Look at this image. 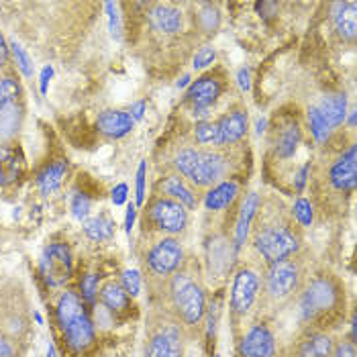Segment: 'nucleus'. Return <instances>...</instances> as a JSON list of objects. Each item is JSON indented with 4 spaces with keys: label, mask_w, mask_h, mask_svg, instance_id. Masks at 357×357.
Wrapping results in <instances>:
<instances>
[{
    "label": "nucleus",
    "mask_w": 357,
    "mask_h": 357,
    "mask_svg": "<svg viewBox=\"0 0 357 357\" xmlns=\"http://www.w3.org/2000/svg\"><path fill=\"white\" fill-rule=\"evenodd\" d=\"M57 325L63 333V339L72 351H84L94 341V327L86 312L82 298L68 290L57 301Z\"/></svg>",
    "instance_id": "1"
},
{
    "label": "nucleus",
    "mask_w": 357,
    "mask_h": 357,
    "mask_svg": "<svg viewBox=\"0 0 357 357\" xmlns=\"http://www.w3.org/2000/svg\"><path fill=\"white\" fill-rule=\"evenodd\" d=\"M341 304V288L331 275L314 278L303 294L301 312L306 323H314L335 312Z\"/></svg>",
    "instance_id": "2"
},
{
    "label": "nucleus",
    "mask_w": 357,
    "mask_h": 357,
    "mask_svg": "<svg viewBox=\"0 0 357 357\" xmlns=\"http://www.w3.org/2000/svg\"><path fill=\"white\" fill-rule=\"evenodd\" d=\"M176 167L182 178H188L196 186H211L225 174V162L219 153L192 147L182 149L176 155Z\"/></svg>",
    "instance_id": "3"
},
{
    "label": "nucleus",
    "mask_w": 357,
    "mask_h": 357,
    "mask_svg": "<svg viewBox=\"0 0 357 357\" xmlns=\"http://www.w3.org/2000/svg\"><path fill=\"white\" fill-rule=\"evenodd\" d=\"M298 248L301 235L290 225H272L255 235V249L268 264L290 259Z\"/></svg>",
    "instance_id": "4"
},
{
    "label": "nucleus",
    "mask_w": 357,
    "mask_h": 357,
    "mask_svg": "<svg viewBox=\"0 0 357 357\" xmlns=\"http://www.w3.org/2000/svg\"><path fill=\"white\" fill-rule=\"evenodd\" d=\"M172 301L180 319L186 325H198L206 312V298L200 284H196L190 275L176 274L172 280Z\"/></svg>",
    "instance_id": "5"
},
{
    "label": "nucleus",
    "mask_w": 357,
    "mask_h": 357,
    "mask_svg": "<svg viewBox=\"0 0 357 357\" xmlns=\"http://www.w3.org/2000/svg\"><path fill=\"white\" fill-rule=\"evenodd\" d=\"M298 286H301V268L294 259L270 264V270L266 275V290L272 298L275 301L288 298L298 290Z\"/></svg>",
    "instance_id": "6"
},
{
    "label": "nucleus",
    "mask_w": 357,
    "mask_h": 357,
    "mask_svg": "<svg viewBox=\"0 0 357 357\" xmlns=\"http://www.w3.org/2000/svg\"><path fill=\"white\" fill-rule=\"evenodd\" d=\"M149 217L158 229H162L164 233L176 235V233L184 231V227L188 222V211L172 198H158L149 206Z\"/></svg>",
    "instance_id": "7"
},
{
    "label": "nucleus",
    "mask_w": 357,
    "mask_h": 357,
    "mask_svg": "<svg viewBox=\"0 0 357 357\" xmlns=\"http://www.w3.org/2000/svg\"><path fill=\"white\" fill-rule=\"evenodd\" d=\"M182 257H184L182 245L176 239L167 237L151 248L147 255V266L155 275H169L180 268Z\"/></svg>",
    "instance_id": "8"
},
{
    "label": "nucleus",
    "mask_w": 357,
    "mask_h": 357,
    "mask_svg": "<svg viewBox=\"0 0 357 357\" xmlns=\"http://www.w3.org/2000/svg\"><path fill=\"white\" fill-rule=\"evenodd\" d=\"M41 270H43V275H45L50 286L63 284L72 274V253H70L68 245L54 243V245L45 249Z\"/></svg>",
    "instance_id": "9"
},
{
    "label": "nucleus",
    "mask_w": 357,
    "mask_h": 357,
    "mask_svg": "<svg viewBox=\"0 0 357 357\" xmlns=\"http://www.w3.org/2000/svg\"><path fill=\"white\" fill-rule=\"evenodd\" d=\"M259 292V275L253 270L243 268L235 274L233 288H231V308L237 314H245L253 306Z\"/></svg>",
    "instance_id": "10"
},
{
    "label": "nucleus",
    "mask_w": 357,
    "mask_h": 357,
    "mask_svg": "<svg viewBox=\"0 0 357 357\" xmlns=\"http://www.w3.org/2000/svg\"><path fill=\"white\" fill-rule=\"evenodd\" d=\"M275 341L266 325H255L239 343V357H274Z\"/></svg>",
    "instance_id": "11"
},
{
    "label": "nucleus",
    "mask_w": 357,
    "mask_h": 357,
    "mask_svg": "<svg viewBox=\"0 0 357 357\" xmlns=\"http://www.w3.org/2000/svg\"><path fill=\"white\" fill-rule=\"evenodd\" d=\"M329 180L333 188L339 192H351L357 182V149L351 145L347 153H343L335 164L331 165Z\"/></svg>",
    "instance_id": "12"
},
{
    "label": "nucleus",
    "mask_w": 357,
    "mask_h": 357,
    "mask_svg": "<svg viewBox=\"0 0 357 357\" xmlns=\"http://www.w3.org/2000/svg\"><path fill=\"white\" fill-rule=\"evenodd\" d=\"M182 335L176 327H164L151 335L147 357H182Z\"/></svg>",
    "instance_id": "13"
},
{
    "label": "nucleus",
    "mask_w": 357,
    "mask_h": 357,
    "mask_svg": "<svg viewBox=\"0 0 357 357\" xmlns=\"http://www.w3.org/2000/svg\"><path fill=\"white\" fill-rule=\"evenodd\" d=\"M220 92H222V86H220L219 80L213 76H204V78H198L196 82L190 84L186 98L192 102L194 109L204 110L219 100Z\"/></svg>",
    "instance_id": "14"
},
{
    "label": "nucleus",
    "mask_w": 357,
    "mask_h": 357,
    "mask_svg": "<svg viewBox=\"0 0 357 357\" xmlns=\"http://www.w3.org/2000/svg\"><path fill=\"white\" fill-rule=\"evenodd\" d=\"M133 119L129 112H123V110H105L98 114L96 119V129L107 135V137L119 139L125 137L127 133H131L133 129Z\"/></svg>",
    "instance_id": "15"
},
{
    "label": "nucleus",
    "mask_w": 357,
    "mask_h": 357,
    "mask_svg": "<svg viewBox=\"0 0 357 357\" xmlns=\"http://www.w3.org/2000/svg\"><path fill=\"white\" fill-rule=\"evenodd\" d=\"M217 127H219L220 145H233V143L241 141L248 133V112L233 110L220 119Z\"/></svg>",
    "instance_id": "16"
},
{
    "label": "nucleus",
    "mask_w": 357,
    "mask_h": 357,
    "mask_svg": "<svg viewBox=\"0 0 357 357\" xmlns=\"http://www.w3.org/2000/svg\"><path fill=\"white\" fill-rule=\"evenodd\" d=\"M357 4L356 2H339L335 4V10H333V23L335 29L339 31V35L343 39H356L357 33Z\"/></svg>",
    "instance_id": "17"
},
{
    "label": "nucleus",
    "mask_w": 357,
    "mask_h": 357,
    "mask_svg": "<svg viewBox=\"0 0 357 357\" xmlns=\"http://www.w3.org/2000/svg\"><path fill=\"white\" fill-rule=\"evenodd\" d=\"M149 23L162 33H178L182 29V13L165 4H155L149 10Z\"/></svg>",
    "instance_id": "18"
},
{
    "label": "nucleus",
    "mask_w": 357,
    "mask_h": 357,
    "mask_svg": "<svg viewBox=\"0 0 357 357\" xmlns=\"http://www.w3.org/2000/svg\"><path fill=\"white\" fill-rule=\"evenodd\" d=\"M333 339L325 333H308L298 343V357H331L333 356Z\"/></svg>",
    "instance_id": "19"
},
{
    "label": "nucleus",
    "mask_w": 357,
    "mask_h": 357,
    "mask_svg": "<svg viewBox=\"0 0 357 357\" xmlns=\"http://www.w3.org/2000/svg\"><path fill=\"white\" fill-rule=\"evenodd\" d=\"M259 208V196L255 192H251L245 196L243 204H241V213H239V219H237V229H235V248H241L248 239L249 227H251V220L255 217Z\"/></svg>",
    "instance_id": "20"
},
{
    "label": "nucleus",
    "mask_w": 357,
    "mask_h": 357,
    "mask_svg": "<svg viewBox=\"0 0 357 357\" xmlns=\"http://www.w3.org/2000/svg\"><path fill=\"white\" fill-rule=\"evenodd\" d=\"M160 188H162V192L167 194V198L180 202L184 208H194L196 206V196L186 186L182 176H167L164 182L160 184Z\"/></svg>",
    "instance_id": "21"
},
{
    "label": "nucleus",
    "mask_w": 357,
    "mask_h": 357,
    "mask_svg": "<svg viewBox=\"0 0 357 357\" xmlns=\"http://www.w3.org/2000/svg\"><path fill=\"white\" fill-rule=\"evenodd\" d=\"M319 112L323 114V119L327 121V125L331 127V131L335 127H339L345 121L347 114V98L345 94H333V96H325L321 107H317Z\"/></svg>",
    "instance_id": "22"
},
{
    "label": "nucleus",
    "mask_w": 357,
    "mask_h": 357,
    "mask_svg": "<svg viewBox=\"0 0 357 357\" xmlns=\"http://www.w3.org/2000/svg\"><path fill=\"white\" fill-rule=\"evenodd\" d=\"M21 169H23L21 155H17V151L10 149V147L0 145V184L2 186H8L15 180H19Z\"/></svg>",
    "instance_id": "23"
},
{
    "label": "nucleus",
    "mask_w": 357,
    "mask_h": 357,
    "mask_svg": "<svg viewBox=\"0 0 357 357\" xmlns=\"http://www.w3.org/2000/svg\"><path fill=\"white\" fill-rule=\"evenodd\" d=\"M66 174H68V162H63V160L47 165L39 174V178H37V186H39L41 194L50 196V194L57 192L61 182H63V178H66Z\"/></svg>",
    "instance_id": "24"
},
{
    "label": "nucleus",
    "mask_w": 357,
    "mask_h": 357,
    "mask_svg": "<svg viewBox=\"0 0 357 357\" xmlns=\"http://www.w3.org/2000/svg\"><path fill=\"white\" fill-rule=\"evenodd\" d=\"M237 194H239L237 182L227 180V182L217 184L213 190H208L206 198H204V204H206L208 211H222V208H227V206L235 200Z\"/></svg>",
    "instance_id": "25"
},
{
    "label": "nucleus",
    "mask_w": 357,
    "mask_h": 357,
    "mask_svg": "<svg viewBox=\"0 0 357 357\" xmlns=\"http://www.w3.org/2000/svg\"><path fill=\"white\" fill-rule=\"evenodd\" d=\"M100 303L112 312H123L125 308H129V294L125 292L121 284L107 282L100 290Z\"/></svg>",
    "instance_id": "26"
},
{
    "label": "nucleus",
    "mask_w": 357,
    "mask_h": 357,
    "mask_svg": "<svg viewBox=\"0 0 357 357\" xmlns=\"http://www.w3.org/2000/svg\"><path fill=\"white\" fill-rule=\"evenodd\" d=\"M298 143H301V129L296 125H288L282 129L280 137L275 141V151L280 158H290L294 155Z\"/></svg>",
    "instance_id": "27"
},
{
    "label": "nucleus",
    "mask_w": 357,
    "mask_h": 357,
    "mask_svg": "<svg viewBox=\"0 0 357 357\" xmlns=\"http://www.w3.org/2000/svg\"><path fill=\"white\" fill-rule=\"evenodd\" d=\"M84 233L92 241H109L114 233V222L107 217H94V219L86 220Z\"/></svg>",
    "instance_id": "28"
},
{
    "label": "nucleus",
    "mask_w": 357,
    "mask_h": 357,
    "mask_svg": "<svg viewBox=\"0 0 357 357\" xmlns=\"http://www.w3.org/2000/svg\"><path fill=\"white\" fill-rule=\"evenodd\" d=\"M21 96V86L13 78H0V110L10 105H17V98Z\"/></svg>",
    "instance_id": "29"
},
{
    "label": "nucleus",
    "mask_w": 357,
    "mask_h": 357,
    "mask_svg": "<svg viewBox=\"0 0 357 357\" xmlns=\"http://www.w3.org/2000/svg\"><path fill=\"white\" fill-rule=\"evenodd\" d=\"M308 123H310V131H312V135L314 139L319 141V143H325L331 135V127L327 125V121L323 119V114L319 112L317 107H312V109L308 110Z\"/></svg>",
    "instance_id": "30"
},
{
    "label": "nucleus",
    "mask_w": 357,
    "mask_h": 357,
    "mask_svg": "<svg viewBox=\"0 0 357 357\" xmlns=\"http://www.w3.org/2000/svg\"><path fill=\"white\" fill-rule=\"evenodd\" d=\"M194 135H196V141L200 145H220L217 123H202V125H198Z\"/></svg>",
    "instance_id": "31"
},
{
    "label": "nucleus",
    "mask_w": 357,
    "mask_h": 357,
    "mask_svg": "<svg viewBox=\"0 0 357 357\" xmlns=\"http://www.w3.org/2000/svg\"><path fill=\"white\" fill-rule=\"evenodd\" d=\"M10 52H13L15 61H17V68H19L27 78L29 76H33V61H31V57L27 55V52L23 50V45L17 43V41H10Z\"/></svg>",
    "instance_id": "32"
},
{
    "label": "nucleus",
    "mask_w": 357,
    "mask_h": 357,
    "mask_svg": "<svg viewBox=\"0 0 357 357\" xmlns=\"http://www.w3.org/2000/svg\"><path fill=\"white\" fill-rule=\"evenodd\" d=\"M292 213H294V217H296V220H298L303 227H310V222L314 219V217H312V206H310V202L304 200V198H298V200L294 202Z\"/></svg>",
    "instance_id": "33"
},
{
    "label": "nucleus",
    "mask_w": 357,
    "mask_h": 357,
    "mask_svg": "<svg viewBox=\"0 0 357 357\" xmlns=\"http://www.w3.org/2000/svg\"><path fill=\"white\" fill-rule=\"evenodd\" d=\"M80 290H82V298L92 303L96 292H98V275L94 274H86L80 282Z\"/></svg>",
    "instance_id": "34"
},
{
    "label": "nucleus",
    "mask_w": 357,
    "mask_h": 357,
    "mask_svg": "<svg viewBox=\"0 0 357 357\" xmlns=\"http://www.w3.org/2000/svg\"><path fill=\"white\" fill-rule=\"evenodd\" d=\"M123 288L129 296H137L141 290V275L137 270H129L123 274Z\"/></svg>",
    "instance_id": "35"
},
{
    "label": "nucleus",
    "mask_w": 357,
    "mask_h": 357,
    "mask_svg": "<svg viewBox=\"0 0 357 357\" xmlns=\"http://www.w3.org/2000/svg\"><path fill=\"white\" fill-rule=\"evenodd\" d=\"M72 213H74V217L78 220L88 217V213H90V200H88L86 194H76L74 196V200H72Z\"/></svg>",
    "instance_id": "36"
},
{
    "label": "nucleus",
    "mask_w": 357,
    "mask_h": 357,
    "mask_svg": "<svg viewBox=\"0 0 357 357\" xmlns=\"http://www.w3.org/2000/svg\"><path fill=\"white\" fill-rule=\"evenodd\" d=\"M107 13H109V29L114 39L121 37V17H119V6L114 2H107Z\"/></svg>",
    "instance_id": "37"
},
{
    "label": "nucleus",
    "mask_w": 357,
    "mask_h": 357,
    "mask_svg": "<svg viewBox=\"0 0 357 357\" xmlns=\"http://www.w3.org/2000/svg\"><path fill=\"white\" fill-rule=\"evenodd\" d=\"M215 61V50L213 47H202L198 54L194 55V68L196 70H202L206 66H211Z\"/></svg>",
    "instance_id": "38"
},
{
    "label": "nucleus",
    "mask_w": 357,
    "mask_h": 357,
    "mask_svg": "<svg viewBox=\"0 0 357 357\" xmlns=\"http://www.w3.org/2000/svg\"><path fill=\"white\" fill-rule=\"evenodd\" d=\"M200 19H202V23H204V29H206V31H213V29L217 27V23H219V15H217V10H215V8H211V6H206V8L202 10Z\"/></svg>",
    "instance_id": "39"
},
{
    "label": "nucleus",
    "mask_w": 357,
    "mask_h": 357,
    "mask_svg": "<svg viewBox=\"0 0 357 357\" xmlns=\"http://www.w3.org/2000/svg\"><path fill=\"white\" fill-rule=\"evenodd\" d=\"M331 357H356V347H354V343L349 341H343V343H339L337 347H333V356Z\"/></svg>",
    "instance_id": "40"
},
{
    "label": "nucleus",
    "mask_w": 357,
    "mask_h": 357,
    "mask_svg": "<svg viewBox=\"0 0 357 357\" xmlns=\"http://www.w3.org/2000/svg\"><path fill=\"white\" fill-rule=\"evenodd\" d=\"M145 172H147V164L141 162L137 169V204L143 202V196H145Z\"/></svg>",
    "instance_id": "41"
},
{
    "label": "nucleus",
    "mask_w": 357,
    "mask_h": 357,
    "mask_svg": "<svg viewBox=\"0 0 357 357\" xmlns=\"http://www.w3.org/2000/svg\"><path fill=\"white\" fill-rule=\"evenodd\" d=\"M127 194H129L127 184H119V186L112 190V202H114V206H121V204H125V202H127Z\"/></svg>",
    "instance_id": "42"
},
{
    "label": "nucleus",
    "mask_w": 357,
    "mask_h": 357,
    "mask_svg": "<svg viewBox=\"0 0 357 357\" xmlns=\"http://www.w3.org/2000/svg\"><path fill=\"white\" fill-rule=\"evenodd\" d=\"M237 80H239L241 90H245V92H249V90H251V80H249L248 68H241V70H239V74H237Z\"/></svg>",
    "instance_id": "43"
},
{
    "label": "nucleus",
    "mask_w": 357,
    "mask_h": 357,
    "mask_svg": "<svg viewBox=\"0 0 357 357\" xmlns=\"http://www.w3.org/2000/svg\"><path fill=\"white\" fill-rule=\"evenodd\" d=\"M135 215H137L135 206H133V204H129V206H127V217H125V229H127V233H131V229H133Z\"/></svg>",
    "instance_id": "44"
},
{
    "label": "nucleus",
    "mask_w": 357,
    "mask_h": 357,
    "mask_svg": "<svg viewBox=\"0 0 357 357\" xmlns=\"http://www.w3.org/2000/svg\"><path fill=\"white\" fill-rule=\"evenodd\" d=\"M54 76V70L47 66V68H43V72H41V92L45 94L47 92V82H50V78Z\"/></svg>",
    "instance_id": "45"
},
{
    "label": "nucleus",
    "mask_w": 357,
    "mask_h": 357,
    "mask_svg": "<svg viewBox=\"0 0 357 357\" xmlns=\"http://www.w3.org/2000/svg\"><path fill=\"white\" fill-rule=\"evenodd\" d=\"M143 112H145V102H143V100H139V102H135V105L131 107V119H133V121L143 119Z\"/></svg>",
    "instance_id": "46"
},
{
    "label": "nucleus",
    "mask_w": 357,
    "mask_h": 357,
    "mask_svg": "<svg viewBox=\"0 0 357 357\" xmlns=\"http://www.w3.org/2000/svg\"><path fill=\"white\" fill-rule=\"evenodd\" d=\"M0 357H13V345L4 337H0Z\"/></svg>",
    "instance_id": "47"
},
{
    "label": "nucleus",
    "mask_w": 357,
    "mask_h": 357,
    "mask_svg": "<svg viewBox=\"0 0 357 357\" xmlns=\"http://www.w3.org/2000/svg\"><path fill=\"white\" fill-rule=\"evenodd\" d=\"M6 59H8V47H6V41H4V37L0 33V68L6 63Z\"/></svg>",
    "instance_id": "48"
},
{
    "label": "nucleus",
    "mask_w": 357,
    "mask_h": 357,
    "mask_svg": "<svg viewBox=\"0 0 357 357\" xmlns=\"http://www.w3.org/2000/svg\"><path fill=\"white\" fill-rule=\"evenodd\" d=\"M306 174H308V165H304L303 172L298 174V182H296V188H298V190H303L304 182H306Z\"/></svg>",
    "instance_id": "49"
},
{
    "label": "nucleus",
    "mask_w": 357,
    "mask_h": 357,
    "mask_svg": "<svg viewBox=\"0 0 357 357\" xmlns=\"http://www.w3.org/2000/svg\"><path fill=\"white\" fill-rule=\"evenodd\" d=\"M264 127H266V119H259V121H257V133H259V135H261Z\"/></svg>",
    "instance_id": "50"
},
{
    "label": "nucleus",
    "mask_w": 357,
    "mask_h": 357,
    "mask_svg": "<svg viewBox=\"0 0 357 357\" xmlns=\"http://www.w3.org/2000/svg\"><path fill=\"white\" fill-rule=\"evenodd\" d=\"M188 80H190L188 76H186V78H182V80L178 82V88H182V86H186V84H188Z\"/></svg>",
    "instance_id": "51"
},
{
    "label": "nucleus",
    "mask_w": 357,
    "mask_h": 357,
    "mask_svg": "<svg viewBox=\"0 0 357 357\" xmlns=\"http://www.w3.org/2000/svg\"><path fill=\"white\" fill-rule=\"evenodd\" d=\"M47 356H50V357H55V349H54V345H50V351H47Z\"/></svg>",
    "instance_id": "52"
}]
</instances>
